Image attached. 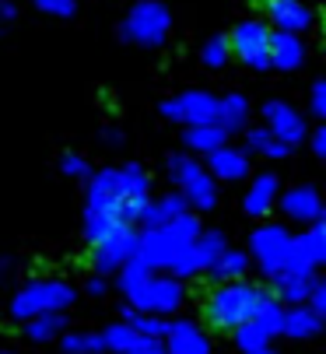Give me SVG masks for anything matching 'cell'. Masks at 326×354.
Listing matches in <instances>:
<instances>
[{
	"instance_id": "obj_1",
	"label": "cell",
	"mask_w": 326,
	"mask_h": 354,
	"mask_svg": "<svg viewBox=\"0 0 326 354\" xmlns=\"http://www.w3.org/2000/svg\"><path fill=\"white\" fill-rule=\"evenodd\" d=\"M266 295L256 291L253 284H242V281H232L225 288H217L207 301H203V319L214 326V330H239L242 323L253 319V313L260 309V301Z\"/></svg>"
},
{
	"instance_id": "obj_2",
	"label": "cell",
	"mask_w": 326,
	"mask_h": 354,
	"mask_svg": "<svg viewBox=\"0 0 326 354\" xmlns=\"http://www.w3.org/2000/svg\"><path fill=\"white\" fill-rule=\"evenodd\" d=\"M228 42V53L239 57L242 64L256 67V71H266L270 67V53H266V42H270V32L266 25L260 21H242L232 28V35L225 39Z\"/></svg>"
},
{
	"instance_id": "obj_3",
	"label": "cell",
	"mask_w": 326,
	"mask_h": 354,
	"mask_svg": "<svg viewBox=\"0 0 326 354\" xmlns=\"http://www.w3.org/2000/svg\"><path fill=\"white\" fill-rule=\"evenodd\" d=\"M71 301V291L64 284H28L18 298H15V316H39V313H53L64 309Z\"/></svg>"
},
{
	"instance_id": "obj_4",
	"label": "cell",
	"mask_w": 326,
	"mask_h": 354,
	"mask_svg": "<svg viewBox=\"0 0 326 354\" xmlns=\"http://www.w3.org/2000/svg\"><path fill=\"white\" fill-rule=\"evenodd\" d=\"M253 4L281 32H302V28L312 25V11L302 4V0H253Z\"/></svg>"
},
{
	"instance_id": "obj_5",
	"label": "cell",
	"mask_w": 326,
	"mask_h": 354,
	"mask_svg": "<svg viewBox=\"0 0 326 354\" xmlns=\"http://www.w3.org/2000/svg\"><path fill=\"white\" fill-rule=\"evenodd\" d=\"M172 176L186 186V196L193 200L200 211H210L214 207V186L203 176V169H197L190 158H172Z\"/></svg>"
},
{
	"instance_id": "obj_6",
	"label": "cell",
	"mask_w": 326,
	"mask_h": 354,
	"mask_svg": "<svg viewBox=\"0 0 326 354\" xmlns=\"http://www.w3.org/2000/svg\"><path fill=\"white\" fill-rule=\"evenodd\" d=\"M165 32H169V15L161 11V8H141V11L127 21V35H130L134 42L154 46V42L165 39Z\"/></svg>"
},
{
	"instance_id": "obj_7",
	"label": "cell",
	"mask_w": 326,
	"mask_h": 354,
	"mask_svg": "<svg viewBox=\"0 0 326 354\" xmlns=\"http://www.w3.org/2000/svg\"><path fill=\"white\" fill-rule=\"evenodd\" d=\"M161 113L172 116V120H186V123H214L217 102H214V98H207L203 91H193V95H183L179 102H169Z\"/></svg>"
},
{
	"instance_id": "obj_8",
	"label": "cell",
	"mask_w": 326,
	"mask_h": 354,
	"mask_svg": "<svg viewBox=\"0 0 326 354\" xmlns=\"http://www.w3.org/2000/svg\"><path fill=\"white\" fill-rule=\"evenodd\" d=\"M134 252H137V235L130 228H120L116 235H109L105 242H98V267L113 270V267L127 263Z\"/></svg>"
},
{
	"instance_id": "obj_9",
	"label": "cell",
	"mask_w": 326,
	"mask_h": 354,
	"mask_svg": "<svg viewBox=\"0 0 326 354\" xmlns=\"http://www.w3.org/2000/svg\"><path fill=\"white\" fill-rule=\"evenodd\" d=\"M253 249H256V257L263 260L266 270H281V263H284V257H288L291 242H288V235H284L281 228H263V232H256Z\"/></svg>"
},
{
	"instance_id": "obj_10",
	"label": "cell",
	"mask_w": 326,
	"mask_h": 354,
	"mask_svg": "<svg viewBox=\"0 0 326 354\" xmlns=\"http://www.w3.org/2000/svg\"><path fill=\"white\" fill-rule=\"evenodd\" d=\"M134 298L141 301V306H147V309L169 313V309L179 306V288H176L172 281H151V277H147V281L134 291Z\"/></svg>"
},
{
	"instance_id": "obj_11",
	"label": "cell",
	"mask_w": 326,
	"mask_h": 354,
	"mask_svg": "<svg viewBox=\"0 0 326 354\" xmlns=\"http://www.w3.org/2000/svg\"><path fill=\"white\" fill-rule=\"evenodd\" d=\"M266 53H270V64H274V67L291 71V67L302 64L305 49H302V42H298L295 32H274V35H270V42H266Z\"/></svg>"
},
{
	"instance_id": "obj_12",
	"label": "cell",
	"mask_w": 326,
	"mask_h": 354,
	"mask_svg": "<svg viewBox=\"0 0 326 354\" xmlns=\"http://www.w3.org/2000/svg\"><path fill=\"white\" fill-rule=\"evenodd\" d=\"M266 120H270V133H278L281 140H298V137H302L298 116H295L288 106H281V102L266 106Z\"/></svg>"
},
{
	"instance_id": "obj_13",
	"label": "cell",
	"mask_w": 326,
	"mask_h": 354,
	"mask_svg": "<svg viewBox=\"0 0 326 354\" xmlns=\"http://www.w3.org/2000/svg\"><path fill=\"white\" fill-rule=\"evenodd\" d=\"M210 169L221 179H242L246 176V158H242V151L217 147V151H210Z\"/></svg>"
},
{
	"instance_id": "obj_14",
	"label": "cell",
	"mask_w": 326,
	"mask_h": 354,
	"mask_svg": "<svg viewBox=\"0 0 326 354\" xmlns=\"http://www.w3.org/2000/svg\"><path fill=\"white\" fill-rule=\"evenodd\" d=\"M165 333H172V354H207V344L197 333V326L179 323V326H169Z\"/></svg>"
},
{
	"instance_id": "obj_15",
	"label": "cell",
	"mask_w": 326,
	"mask_h": 354,
	"mask_svg": "<svg viewBox=\"0 0 326 354\" xmlns=\"http://www.w3.org/2000/svg\"><path fill=\"white\" fill-rule=\"evenodd\" d=\"M225 140V130L214 127V123H197L190 133H186V144L197 147V151H217Z\"/></svg>"
},
{
	"instance_id": "obj_16",
	"label": "cell",
	"mask_w": 326,
	"mask_h": 354,
	"mask_svg": "<svg viewBox=\"0 0 326 354\" xmlns=\"http://www.w3.org/2000/svg\"><path fill=\"white\" fill-rule=\"evenodd\" d=\"M284 207H288V214H295V218H316V214H319V196L302 186V189H295V193L284 196Z\"/></svg>"
},
{
	"instance_id": "obj_17",
	"label": "cell",
	"mask_w": 326,
	"mask_h": 354,
	"mask_svg": "<svg viewBox=\"0 0 326 354\" xmlns=\"http://www.w3.org/2000/svg\"><path fill=\"white\" fill-rule=\"evenodd\" d=\"M214 123H221V130H235V127H242V123H246V102H242L239 95L225 98V102H217V116H214Z\"/></svg>"
},
{
	"instance_id": "obj_18",
	"label": "cell",
	"mask_w": 326,
	"mask_h": 354,
	"mask_svg": "<svg viewBox=\"0 0 326 354\" xmlns=\"http://www.w3.org/2000/svg\"><path fill=\"white\" fill-rule=\"evenodd\" d=\"M281 330H288V333H295V337H309V333L319 330V313H316V309H298V313L284 316V326H281Z\"/></svg>"
},
{
	"instance_id": "obj_19",
	"label": "cell",
	"mask_w": 326,
	"mask_h": 354,
	"mask_svg": "<svg viewBox=\"0 0 326 354\" xmlns=\"http://www.w3.org/2000/svg\"><path fill=\"white\" fill-rule=\"evenodd\" d=\"M274 189H278L274 176H263V179L249 189V214H263V211L270 207V196H274Z\"/></svg>"
},
{
	"instance_id": "obj_20",
	"label": "cell",
	"mask_w": 326,
	"mask_h": 354,
	"mask_svg": "<svg viewBox=\"0 0 326 354\" xmlns=\"http://www.w3.org/2000/svg\"><path fill=\"white\" fill-rule=\"evenodd\" d=\"M309 288H312L309 274H281V277H278V291H281L284 298H291V301H302V298L309 295Z\"/></svg>"
},
{
	"instance_id": "obj_21",
	"label": "cell",
	"mask_w": 326,
	"mask_h": 354,
	"mask_svg": "<svg viewBox=\"0 0 326 354\" xmlns=\"http://www.w3.org/2000/svg\"><path fill=\"white\" fill-rule=\"evenodd\" d=\"M295 249H298V257H302L309 267H316V263L323 260V228H312L305 239L295 242Z\"/></svg>"
},
{
	"instance_id": "obj_22",
	"label": "cell",
	"mask_w": 326,
	"mask_h": 354,
	"mask_svg": "<svg viewBox=\"0 0 326 354\" xmlns=\"http://www.w3.org/2000/svg\"><path fill=\"white\" fill-rule=\"evenodd\" d=\"M210 267H214V277H235V274H242L246 260L239 257V252H225V257H217Z\"/></svg>"
},
{
	"instance_id": "obj_23",
	"label": "cell",
	"mask_w": 326,
	"mask_h": 354,
	"mask_svg": "<svg viewBox=\"0 0 326 354\" xmlns=\"http://www.w3.org/2000/svg\"><path fill=\"white\" fill-rule=\"evenodd\" d=\"M60 326H64V319H60L57 313H39V319L28 326V333H32V337H53Z\"/></svg>"
},
{
	"instance_id": "obj_24",
	"label": "cell",
	"mask_w": 326,
	"mask_h": 354,
	"mask_svg": "<svg viewBox=\"0 0 326 354\" xmlns=\"http://www.w3.org/2000/svg\"><path fill=\"white\" fill-rule=\"evenodd\" d=\"M102 340L113 344V347H120V351H127V347L137 344V330H134V326H113V330H105Z\"/></svg>"
},
{
	"instance_id": "obj_25",
	"label": "cell",
	"mask_w": 326,
	"mask_h": 354,
	"mask_svg": "<svg viewBox=\"0 0 326 354\" xmlns=\"http://www.w3.org/2000/svg\"><path fill=\"white\" fill-rule=\"evenodd\" d=\"M228 60V42L225 39H217V42H210L207 49H203V64L207 67H221Z\"/></svg>"
},
{
	"instance_id": "obj_26",
	"label": "cell",
	"mask_w": 326,
	"mask_h": 354,
	"mask_svg": "<svg viewBox=\"0 0 326 354\" xmlns=\"http://www.w3.org/2000/svg\"><path fill=\"white\" fill-rule=\"evenodd\" d=\"M249 144H253L256 151H263V155H284L281 144H274V137H270V130H256V133L249 137Z\"/></svg>"
},
{
	"instance_id": "obj_27",
	"label": "cell",
	"mask_w": 326,
	"mask_h": 354,
	"mask_svg": "<svg viewBox=\"0 0 326 354\" xmlns=\"http://www.w3.org/2000/svg\"><path fill=\"white\" fill-rule=\"evenodd\" d=\"M235 333H239V344H242V347H260V344H263V333H260L253 323H242Z\"/></svg>"
},
{
	"instance_id": "obj_28",
	"label": "cell",
	"mask_w": 326,
	"mask_h": 354,
	"mask_svg": "<svg viewBox=\"0 0 326 354\" xmlns=\"http://www.w3.org/2000/svg\"><path fill=\"white\" fill-rule=\"evenodd\" d=\"M39 8H46L53 15H71L74 11V0H39Z\"/></svg>"
},
{
	"instance_id": "obj_29",
	"label": "cell",
	"mask_w": 326,
	"mask_h": 354,
	"mask_svg": "<svg viewBox=\"0 0 326 354\" xmlns=\"http://www.w3.org/2000/svg\"><path fill=\"white\" fill-rule=\"evenodd\" d=\"M88 344H102V337H71L67 340V351H91Z\"/></svg>"
},
{
	"instance_id": "obj_30",
	"label": "cell",
	"mask_w": 326,
	"mask_h": 354,
	"mask_svg": "<svg viewBox=\"0 0 326 354\" xmlns=\"http://www.w3.org/2000/svg\"><path fill=\"white\" fill-rule=\"evenodd\" d=\"M88 165H84V158H64V172H74V176H81Z\"/></svg>"
},
{
	"instance_id": "obj_31",
	"label": "cell",
	"mask_w": 326,
	"mask_h": 354,
	"mask_svg": "<svg viewBox=\"0 0 326 354\" xmlns=\"http://www.w3.org/2000/svg\"><path fill=\"white\" fill-rule=\"evenodd\" d=\"M253 354H266V351H253Z\"/></svg>"
}]
</instances>
